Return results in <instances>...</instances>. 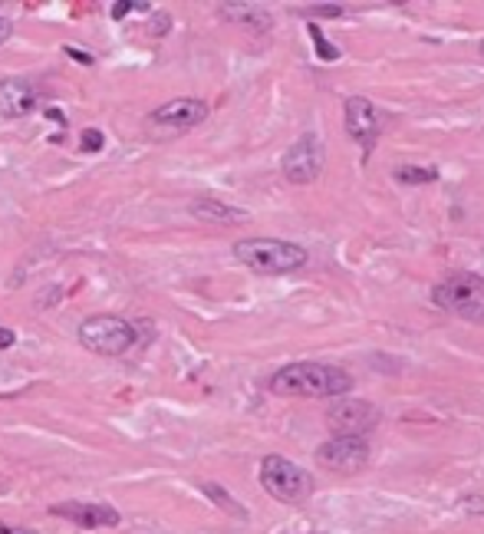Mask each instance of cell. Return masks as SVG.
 <instances>
[{"mask_svg":"<svg viewBox=\"0 0 484 534\" xmlns=\"http://www.w3.org/2000/svg\"><path fill=\"white\" fill-rule=\"evenodd\" d=\"M267 390L273 396H290V399H333L353 390V376L346 373L343 366L333 363H290L277 370L267 380Z\"/></svg>","mask_w":484,"mask_h":534,"instance_id":"cell-1","label":"cell"},{"mask_svg":"<svg viewBox=\"0 0 484 534\" xmlns=\"http://www.w3.org/2000/svg\"><path fill=\"white\" fill-rule=\"evenodd\" d=\"M234 261L244 264L254 274H293L307 267L310 254L307 248L281 238H244L234 244Z\"/></svg>","mask_w":484,"mask_h":534,"instance_id":"cell-2","label":"cell"},{"mask_svg":"<svg viewBox=\"0 0 484 534\" xmlns=\"http://www.w3.org/2000/svg\"><path fill=\"white\" fill-rule=\"evenodd\" d=\"M432 301L438 311L454 313L462 320L484 323V277L471 271L448 274L442 284H435Z\"/></svg>","mask_w":484,"mask_h":534,"instance_id":"cell-3","label":"cell"},{"mask_svg":"<svg viewBox=\"0 0 484 534\" xmlns=\"http://www.w3.org/2000/svg\"><path fill=\"white\" fill-rule=\"evenodd\" d=\"M139 340V327L116 313H96L80 323V343L99 356H122Z\"/></svg>","mask_w":484,"mask_h":534,"instance_id":"cell-4","label":"cell"},{"mask_svg":"<svg viewBox=\"0 0 484 534\" xmlns=\"http://www.w3.org/2000/svg\"><path fill=\"white\" fill-rule=\"evenodd\" d=\"M261 485L264 492L283 504H303L313 495V478L307 468L283 455H267L261 462Z\"/></svg>","mask_w":484,"mask_h":534,"instance_id":"cell-5","label":"cell"},{"mask_svg":"<svg viewBox=\"0 0 484 534\" xmlns=\"http://www.w3.org/2000/svg\"><path fill=\"white\" fill-rule=\"evenodd\" d=\"M204 119H208V102L194 100V96H182V100L165 102V106H159V109L151 112L149 119H145V132L155 142H169L175 136L192 132Z\"/></svg>","mask_w":484,"mask_h":534,"instance_id":"cell-6","label":"cell"},{"mask_svg":"<svg viewBox=\"0 0 484 534\" xmlns=\"http://www.w3.org/2000/svg\"><path fill=\"white\" fill-rule=\"evenodd\" d=\"M323 165H326V149H323L320 136L303 132L300 139L283 152L281 175L290 185H313L323 175Z\"/></svg>","mask_w":484,"mask_h":534,"instance_id":"cell-7","label":"cell"},{"mask_svg":"<svg viewBox=\"0 0 484 534\" xmlns=\"http://www.w3.org/2000/svg\"><path fill=\"white\" fill-rule=\"evenodd\" d=\"M316 462L326 472L356 475L369 465V442H366L363 435H333L330 442H323L316 449Z\"/></svg>","mask_w":484,"mask_h":534,"instance_id":"cell-8","label":"cell"},{"mask_svg":"<svg viewBox=\"0 0 484 534\" xmlns=\"http://www.w3.org/2000/svg\"><path fill=\"white\" fill-rule=\"evenodd\" d=\"M379 419H383V413L369 399H336L326 409V423L336 435H363L366 439V433L376 429Z\"/></svg>","mask_w":484,"mask_h":534,"instance_id":"cell-9","label":"cell"},{"mask_svg":"<svg viewBox=\"0 0 484 534\" xmlns=\"http://www.w3.org/2000/svg\"><path fill=\"white\" fill-rule=\"evenodd\" d=\"M343 112H346V132H350V139L359 142L363 149H373L379 132H383L379 109L366 96H353V100H346Z\"/></svg>","mask_w":484,"mask_h":534,"instance_id":"cell-10","label":"cell"},{"mask_svg":"<svg viewBox=\"0 0 484 534\" xmlns=\"http://www.w3.org/2000/svg\"><path fill=\"white\" fill-rule=\"evenodd\" d=\"M40 102L37 86L27 80H0V119H21L30 116Z\"/></svg>","mask_w":484,"mask_h":534,"instance_id":"cell-11","label":"cell"},{"mask_svg":"<svg viewBox=\"0 0 484 534\" xmlns=\"http://www.w3.org/2000/svg\"><path fill=\"white\" fill-rule=\"evenodd\" d=\"M56 518H70V521L82 524V528H112L119 524V512L109 504H92V502H63L53 504Z\"/></svg>","mask_w":484,"mask_h":534,"instance_id":"cell-12","label":"cell"},{"mask_svg":"<svg viewBox=\"0 0 484 534\" xmlns=\"http://www.w3.org/2000/svg\"><path fill=\"white\" fill-rule=\"evenodd\" d=\"M218 13H221V21L238 23L251 33H267L273 27L271 11H264L257 4H218Z\"/></svg>","mask_w":484,"mask_h":534,"instance_id":"cell-13","label":"cell"},{"mask_svg":"<svg viewBox=\"0 0 484 534\" xmlns=\"http://www.w3.org/2000/svg\"><path fill=\"white\" fill-rule=\"evenodd\" d=\"M188 214L198 218V222H208V224H241L247 222V212L244 208H234L228 202H218V198H194L188 205Z\"/></svg>","mask_w":484,"mask_h":534,"instance_id":"cell-14","label":"cell"},{"mask_svg":"<svg viewBox=\"0 0 484 534\" xmlns=\"http://www.w3.org/2000/svg\"><path fill=\"white\" fill-rule=\"evenodd\" d=\"M393 179L399 185H428L438 179V169H432V165H399L393 171Z\"/></svg>","mask_w":484,"mask_h":534,"instance_id":"cell-15","label":"cell"},{"mask_svg":"<svg viewBox=\"0 0 484 534\" xmlns=\"http://www.w3.org/2000/svg\"><path fill=\"white\" fill-rule=\"evenodd\" d=\"M202 492L208 495V498H212V502H218V504H221V508H228V512H231V514H238V518H244V514H247V512H244V508H241V504L234 502L231 495L224 492L221 485H214V482H204V485H202Z\"/></svg>","mask_w":484,"mask_h":534,"instance_id":"cell-16","label":"cell"},{"mask_svg":"<svg viewBox=\"0 0 484 534\" xmlns=\"http://www.w3.org/2000/svg\"><path fill=\"white\" fill-rule=\"evenodd\" d=\"M293 13H300V17H343L346 7L343 4H316V7H300Z\"/></svg>","mask_w":484,"mask_h":534,"instance_id":"cell-17","label":"cell"},{"mask_svg":"<svg viewBox=\"0 0 484 534\" xmlns=\"http://www.w3.org/2000/svg\"><path fill=\"white\" fill-rule=\"evenodd\" d=\"M310 37H313V47H316V53H320L323 60H340V50L323 37L320 27H310Z\"/></svg>","mask_w":484,"mask_h":534,"instance_id":"cell-18","label":"cell"},{"mask_svg":"<svg viewBox=\"0 0 484 534\" xmlns=\"http://www.w3.org/2000/svg\"><path fill=\"white\" fill-rule=\"evenodd\" d=\"M80 145H82V152H99L102 145H106V139H102L99 129H82Z\"/></svg>","mask_w":484,"mask_h":534,"instance_id":"cell-19","label":"cell"},{"mask_svg":"<svg viewBox=\"0 0 484 534\" xmlns=\"http://www.w3.org/2000/svg\"><path fill=\"white\" fill-rule=\"evenodd\" d=\"M132 11H151V4H132V0H116V4H112V17H116V21H122V17Z\"/></svg>","mask_w":484,"mask_h":534,"instance_id":"cell-20","label":"cell"},{"mask_svg":"<svg viewBox=\"0 0 484 534\" xmlns=\"http://www.w3.org/2000/svg\"><path fill=\"white\" fill-rule=\"evenodd\" d=\"M13 343H17V333L11 327H0V350H11Z\"/></svg>","mask_w":484,"mask_h":534,"instance_id":"cell-21","label":"cell"},{"mask_svg":"<svg viewBox=\"0 0 484 534\" xmlns=\"http://www.w3.org/2000/svg\"><path fill=\"white\" fill-rule=\"evenodd\" d=\"M11 37H13V23L7 17H0V47L11 40Z\"/></svg>","mask_w":484,"mask_h":534,"instance_id":"cell-22","label":"cell"},{"mask_svg":"<svg viewBox=\"0 0 484 534\" xmlns=\"http://www.w3.org/2000/svg\"><path fill=\"white\" fill-rule=\"evenodd\" d=\"M0 534H37V531H30V528H21V524L0 521Z\"/></svg>","mask_w":484,"mask_h":534,"instance_id":"cell-23","label":"cell"},{"mask_svg":"<svg viewBox=\"0 0 484 534\" xmlns=\"http://www.w3.org/2000/svg\"><path fill=\"white\" fill-rule=\"evenodd\" d=\"M66 53H70V57H76V60H82V63H92L90 53H80V50H73V47H66Z\"/></svg>","mask_w":484,"mask_h":534,"instance_id":"cell-24","label":"cell"},{"mask_svg":"<svg viewBox=\"0 0 484 534\" xmlns=\"http://www.w3.org/2000/svg\"><path fill=\"white\" fill-rule=\"evenodd\" d=\"M151 31H155V33H165V31H169V17H165V13H161V17H159V23H155V27H151Z\"/></svg>","mask_w":484,"mask_h":534,"instance_id":"cell-25","label":"cell"},{"mask_svg":"<svg viewBox=\"0 0 484 534\" xmlns=\"http://www.w3.org/2000/svg\"><path fill=\"white\" fill-rule=\"evenodd\" d=\"M313 534H320V531H313Z\"/></svg>","mask_w":484,"mask_h":534,"instance_id":"cell-26","label":"cell"}]
</instances>
